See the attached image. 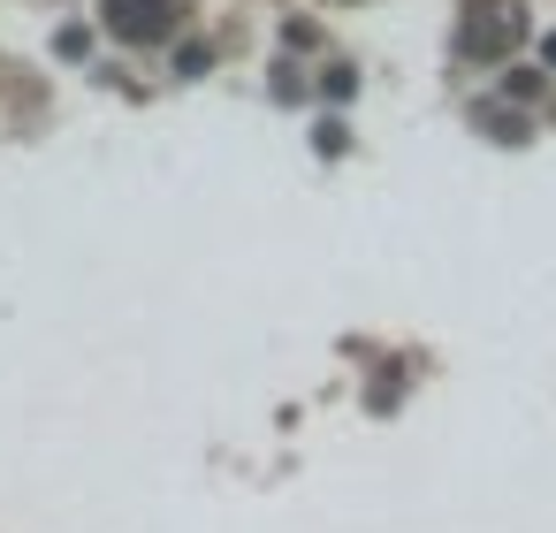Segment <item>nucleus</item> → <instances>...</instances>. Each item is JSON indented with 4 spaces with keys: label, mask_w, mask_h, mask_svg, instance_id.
<instances>
[{
    "label": "nucleus",
    "mask_w": 556,
    "mask_h": 533,
    "mask_svg": "<svg viewBox=\"0 0 556 533\" xmlns=\"http://www.w3.org/2000/svg\"><path fill=\"white\" fill-rule=\"evenodd\" d=\"M518 39H526L518 0H472V9H465V54L472 62H503Z\"/></svg>",
    "instance_id": "f257e3e1"
},
{
    "label": "nucleus",
    "mask_w": 556,
    "mask_h": 533,
    "mask_svg": "<svg viewBox=\"0 0 556 533\" xmlns=\"http://www.w3.org/2000/svg\"><path fill=\"white\" fill-rule=\"evenodd\" d=\"M100 16H108L115 39L153 47V39H168V31L184 24V0H100Z\"/></svg>",
    "instance_id": "f03ea898"
}]
</instances>
